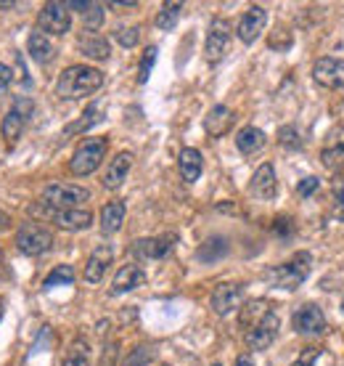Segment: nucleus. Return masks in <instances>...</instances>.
Returning a JSON list of instances; mask_svg holds the SVG:
<instances>
[{"label":"nucleus","instance_id":"nucleus-16","mask_svg":"<svg viewBox=\"0 0 344 366\" xmlns=\"http://www.w3.org/2000/svg\"><path fill=\"white\" fill-rule=\"evenodd\" d=\"M111 260H114V249H111L109 244H101V247L93 249V255L88 257L85 271H82L85 284H98L101 279H103V274L109 271Z\"/></svg>","mask_w":344,"mask_h":366},{"label":"nucleus","instance_id":"nucleus-42","mask_svg":"<svg viewBox=\"0 0 344 366\" xmlns=\"http://www.w3.org/2000/svg\"><path fill=\"white\" fill-rule=\"evenodd\" d=\"M109 9H136V3H109Z\"/></svg>","mask_w":344,"mask_h":366},{"label":"nucleus","instance_id":"nucleus-9","mask_svg":"<svg viewBox=\"0 0 344 366\" xmlns=\"http://www.w3.org/2000/svg\"><path fill=\"white\" fill-rule=\"evenodd\" d=\"M278 330H281V319L275 311H268L263 319L254 324L252 330L246 332V345L249 350H268L278 337Z\"/></svg>","mask_w":344,"mask_h":366},{"label":"nucleus","instance_id":"nucleus-26","mask_svg":"<svg viewBox=\"0 0 344 366\" xmlns=\"http://www.w3.org/2000/svg\"><path fill=\"white\" fill-rule=\"evenodd\" d=\"M24 125H27V119L21 117L16 109H11L9 114L3 117V138H6L9 149H14L19 144V138L24 133Z\"/></svg>","mask_w":344,"mask_h":366},{"label":"nucleus","instance_id":"nucleus-46","mask_svg":"<svg viewBox=\"0 0 344 366\" xmlns=\"http://www.w3.org/2000/svg\"><path fill=\"white\" fill-rule=\"evenodd\" d=\"M342 313H344V297H342Z\"/></svg>","mask_w":344,"mask_h":366},{"label":"nucleus","instance_id":"nucleus-24","mask_svg":"<svg viewBox=\"0 0 344 366\" xmlns=\"http://www.w3.org/2000/svg\"><path fill=\"white\" fill-rule=\"evenodd\" d=\"M265 144H268V136H265L260 128H254V125L241 128L238 136H236V149H238L241 154H254V152H260Z\"/></svg>","mask_w":344,"mask_h":366},{"label":"nucleus","instance_id":"nucleus-4","mask_svg":"<svg viewBox=\"0 0 344 366\" xmlns=\"http://www.w3.org/2000/svg\"><path fill=\"white\" fill-rule=\"evenodd\" d=\"M88 199H91V192L85 186H74V183H51L43 189V204L54 207V210H77Z\"/></svg>","mask_w":344,"mask_h":366},{"label":"nucleus","instance_id":"nucleus-11","mask_svg":"<svg viewBox=\"0 0 344 366\" xmlns=\"http://www.w3.org/2000/svg\"><path fill=\"white\" fill-rule=\"evenodd\" d=\"M313 80L323 88H344V59H334V56H323L313 64Z\"/></svg>","mask_w":344,"mask_h":366},{"label":"nucleus","instance_id":"nucleus-5","mask_svg":"<svg viewBox=\"0 0 344 366\" xmlns=\"http://www.w3.org/2000/svg\"><path fill=\"white\" fill-rule=\"evenodd\" d=\"M106 157V138H85L80 147L74 149L69 170L74 175H91L96 173Z\"/></svg>","mask_w":344,"mask_h":366},{"label":"nucleus","instance_id":"nucleus-18","mask_svg":"<svg viewBox=\"0 0 344 366\" xmlns=\"http://www.w3.org/2000/svg\"><path fill=\"white\" fill-rule=\"evenodd\" d=\"M130 167H133V154H130V152H119V154L109 162V167H106L103 178H101L103 189H109V192L119 189V186L125 183L127 173H130Z\"/></svg>","mask_w":344,"mask_h":366},{"label":"nucleus","instance_id":"nucleus-19","mask_svg":"<svg viewBox=\"0 0 344 366\" xmlns=\"http://www.w3.org/2000/svg\"><path fill=\"white\" fill-rule=\"evenodd\" d=\"M141 284H146V274L143 268L136 266V263H130V266H122L114 276V282H111V295H125V292H133L138 290Z\"/></svg>","mask_w":344,"mask_h":366},{"label":"nucleus","instance_id":"nucleus-21","mask_svg":"<svg viewBox=\"0 0 344 366\" xmlns=\"http://www.w3.org/2000/svg\"><path fill=\"white\" fill-rule=\"evenodd\" d=\"M178 167H181V175L186 183H196L201 178V170H204V159H201L199 149L186 147L178 157Z\"/></svg>","mask_w":344,"mask_h":366},{"label":"nucleus","instance_id":"nucleus-1","mask_svg":"<svg viewBox=\"0 0 344 366\" xmlns=\"http://www.w3.org/2000/svg\"><path fill=\"white\" fill-rule=\"evenodd\" d=\"M103 85V72L96 69V66H85V64H72L66 66L56 83V93L61 99H85V96H93Z\"/></svg>","mask_w":344,"mask_h":366},{"label":"nucleus","instance_id":"nucleus-45","mask_svg":"<svg viewBox=\"0 0 344 366\" xmlns=\"http://www.w3.org/2000/svg\"><path fill=\"white\" fill-rule=\"evenodd\" d=\"M0 319H3V305H0Z\"/></svg>","mask_w":344,"mask_h":366},{"label":"nucleus","instance_id":"nucleus-25","mask_svg":"<svg viewBox=\"0 0 344 366\" xmlns=\"http://www.w3.org/2000/svg\"><path fill=\"white\" fill-rule=\"evenodd\" d=\"M228 249H231V244H228L226 237H209L207 242H201V247L196 249V257H199L201 263H218L220 257L228 255Z\"/></svg>","mask_w":344,"mask_h":366},{"label":"nucleus","instance_id":"nucleus-39","mask_svg":"<svg viewBox=\"0 0 344 366\" xmlns=\"http://www.w3.org/2000/svg\"><path fill=\"white\" fill-rule=\"evenodd\" d=\"M11 80H14V69H11V66H6V64H0V93L9 88Z\"/></svg>","mask_w":344,"mask_h":366},{"label":"nucleus","instance_id":"nucleus-7","mask_svg":"<svg viewBox=\"0 0 344 366\" xmlns=\"http://www.w3.org/2000/svg\"><path fill=\"white\" fill-rule=\"evenodd\" d=\"M291 327L297 335H305V337H315V335H323L326 332V313L320 305L315 302H305L302 308H297V313L291 316Z\"/></svg>","mask_w":344,"mask_h":366},{"label":"nucleus","instance_id":"nucleus-40","mask_svg":"<svg viewBox=\"0 0 344 366\" xmlns=\"http://www.w3.org/2000/svg\"><path fill=\"white\" fill-rule=\"evenodd\" d=\"M93 3H88V0H72V3H66V9L69 11H80V14H85V11L91 9Z\"/></svg>","mask_w":344,"mask_h":366},{"label":"nucleus","instance_id":"nucleus-23","mask_svg":"<svg viewBox=\"0 0 344 366\" xmlns=\"http://www.w3.org/2000/svg\"><path fill=\"white\" fill-rule=\"evenodd\" d=\"M125 202H109V204H103V210H101V231L111 237V234H117L122 229V223H125Z\"/></svg>","mask_w":344,"mask_h":366},{"label":"nucleus","instance_id":"nucleus-13","mask_svg":"<svg viewBox=\"0 0 344 366\" xmlns=\"http://www.w3.org/2000/svg\"><path fill=\"white\" fill-rule=\"evenodd\" d=\"M178 242V234H162V237H148V239H138L133 244V252L136 257H143V260H162L172 252Z\"/></svg>","mask_w":344,"mask_h":366},{"label":"nucleus","instance_id":"nucleus-22","mask_svg":"<svg viewBox=\"0 0 344 366\" xmlns=\"http://www.w3.org/2000/svg\"><path fill=\"white\" fill-rule=\"evenodd\" d=\"M27 51H29V56L35 59L37 64H48V61L56 56V48H54V43H51V37L43 35L40 29H32V32H29Z\"/></svg>","mask_w":344,"mask_h":366},{"label":"nucleus","instance_id":"nucleus-10","mask_svg":"<svg viewBox=\"0 0 344 366\" xmlns=\"http://www.w3.org/2000/svg\"><path fill=\"white\" fill-rule=\"evenodd\" d=\"M244 284L238 282H223L212 290V297H209V305L218 316H228L233 313L241 302H244Z\"/></svg>","mask_w":344,"mask_h":366},{"label":"nucleus","instance_id":"nucleus-2","mask_svg":"<svg viewBox=\"0 0 344 366\" xmlns=\"http://www.w3.org/2000/svg\"><path fill=\"white\" fill-rule=\"evenodd\" d=\"M310 271H313V252L299 249V252H294L286 263L268 268L265 276H268L273 287H278V290H297L299 284L310 276Z\"/></svg>","mask_w":344,"mask_h":366},{"label":"nucleus","instance_id":"nucleus-20","mask_svg":"<svg viewBox=\"0 0 344 366\" xmlns=\"http://www.w3.org/2000/svg\"><path fill=\"white\" fill-rule=\"evenodd\" d=\"M231 128H233V112L228 109L226 104L212 107L209 114L204 117V130H207L212 138H223Z\"/></svg>","mask_w":344,"mask_h":366},{"label":"nucleus","instance_id":"nucleus-48","mask_svg":"<svg viewBox=\"0 0 344 366\" xmlns=\"http://www.w3.org/2000/svg\"><path fill=\"white\" fill-rule=\"evenodd\" d=\"M164 366H167V364H164Z\"/></svg>","mask_w":344,"mask_h":366},{"label":"nucleus","instance_id":"nucleus-38","mask_svg":"<svg viewBox=\"0 0 344 366\" xmlns=\"http://www.w3.org/2000/svg\"><path fill=\"white\" fill-rule=\"evenodd\" d=\"M273 231H275L281 239H289L291 234H294V223H291V218H275V223H273Z\"/></svg>","mask_w":344,"mask_h":366},{"label":"nucleus","instance_id":"nucleus-15","mask_svg":"<svg viewBox=\"0 0 344 366\" xmlns=\"http://www.w3.org/2000/svg\"><path fill=\"white\" fill-rule=\"evenodd\" d=\"M46 215L51 218L54 226H59L64 231H85L93 226V215L88 210H80V207L77 210H54V207H48Z\"/></svg>","mask_w":344,"mask_h":366},{"label":"nucleus","instance_id":"nucleus-36","mask_svg":"<svg viewBox=\"0 0 344 366\" xmlns=\"http://www.w3.org/2000/svg\"><path fill=\"white\" fill-rule=\"evenodd\" d=\"M117 43L122 48H133L141 40V32H138V27H122V29H117Z\"/></svg>","mask_w":344,"mask_h":366},{"label":"nucleus","instance_id":"nucleus-33","mask_svg":"<svg viewBox=\"0 0 344 366\" xmlns=\"http://www.w3.org/2000/svg\"><path fill=\"white\" fill-rule=\"evenodd\" d=\"M72 282H74V268L72 266H59L46 276L43 287L51 290V287H61V284H72Z\"/></svg>","mask_w":344,"mask_h":366},{"label":"nucleus","instance_id":"nucleus-43","mask_svg":"<svg viewBox=\"0 0 344 366\" xmlns=\"http://www.w3.org/2000/svg\"><path fill=\"white\" fill-rule=\"evenodd\" d=\"M6 229H9V215L0 210V231H6Z\"/></svg>","mask_w":344,"mask_h":366},{"label":"nucleus","instance_id":"nucleus-32","mask_svg":"<svg viewBox=\"0 0 344 366\" xmlns=\"http://www.w3.org/2000/svg\"><path fill=\"white\" fill-rule=\"evenodd\" d=\"M156 56H159L156 46H148L143 51V56H141V66H138V83H141V85L148 83V77H151V69H154V64H156Z\"/></svg>","mask_w":344,"mask_h":366},{"label":"nucleus","instance_id":"nucleus-28","mask_svg":"<svg viewBox=\"0 0 344 366\" xmlns=\"http://www.w3.org/2000/svg\"><path fill=\"white\" fill-rule=\"evenodd\" d=\"M320 162L328 173L339 175L344 170V144H336V147H326L320 152Z\"/></svg>","mask_w":344,"mask_h":366},{"label":"nucleus","instance_id":"nucleus-37","mask_svg":"<svg viewBox=\"0 0 344 366\" xmlns=\"http://www.w3.org/2000/svg\"><path fill=\"white\" fill-rule=\"evenodd\" d=\"M318 189H320V178H315V175H308V178H302V181L297 183V194L302 197V199L313 197Z\"/></svg>","mask_w":344,"mask_h":366},{"label":"nucleus","instance_id":"nucleus-14","mask_svg":"<svg viewBox=\"0 0 344 366\" xmlns=\"http://www.w3.org/2000/svg\"><path fill=\"white\" fill-rule=\"evenodd\" d=\"M249 192H252L254 199H260V202L275 199L278 178H275V167H273L270 162H263V165L254 170L252 183H249Z\"/></svg>","mask_w":344,"mask_h":366},{"label":"nucleus","instance_id":"nucleus-12","mask_svg":"<svg viewBox=\"0 0 344 366\" xmlns=\"http://www.w3.org/2000/svg\"><path fill=\"white\" fill-rule=\"evenodd\" d=\"M265 24H268V11H265L263 6H252V9L244 11L241 19H238L236 35H238V40H241L244 46H252L254 40L263 35Z\"/></svg>","mask_w":344,"mask_h":366},{"label":"nucleus","instance_id":"nucleus-47","mask_svg":"<svg viewBox=\"0 0 344 366\" xmlns=\"http://www.w3.org/2000/svg\"><path fill=\"white\" fill-rule=\"evenodd\" d=\"M212 366H223V364H212Z\"/></svg>","mask_w":344,"mask_h":366},{"label":"nucleus","instance_id":"nucleus-44","mask_svg":"<svg viewBox=\"0 0 344 366\" xmlns=\"http://www.w3.org/2000/svg\"><path fill=\"white\" fill-rule=\"evenodd\" d=\"M291 366H310V364H302V361H294Z\"/></svg>","mask_w":344,"mask_h":366},{"label":"nucleus","instance_id":"nucleus-31","mask_svg":"<svg viewBox=\"0 0 344 366\" xmlns=\"http://www.w3.org/2000/svg\"><path fill=\"white\" fill-rule=\"evenodd\" d=\"M156 358V348H151V345H138V348H133V353L122 361V366H146L151 364Z\"/></svg>","mask_w":344,"mask_h":366},{"label":"nucleus","instance_id":"nucleus-3","mask_svg":"<svg viewBox=\"0 0 344 366\" xmlns=\"http://www.w3.org/2000/svg\"><path fill=\"white\" fill-rule=\"evenodd\" d=\"M16 249L21 255H43L48 249L54 247V234L51 229H46L43 223H37V220H27V223H21L16 231Z\"/></svg>","mask_w":344,"mask_h":366},{"label":"nucleus","instance_id":"nucleus-34","mask_svg":"<svg viewBox=\"0 0 344 366\" xmlns=\"http://www.w3.org/2000/svg\"><path fill=\"white\" fill-rule=\"evenodd\" d=\"M278 144H281L283 149L299 152V149H302V136H299V130L294 128V125H283V128H278Z\"/></svg>","mask_w":344,"mask_h":366},{"label":"nucleus","instance_id":"nucleus-8","mask_svg":"<svg viewBox=\"0 0 344 366\" xmlns=\"http://www.w3.org/2000/svg\"><path fill=\"white\" fill-rule=\"evenodd\" d=\"M231 48V24L226 19H212L207 32V43H204V59L209 64H218L223 61Z\"/></svg>","mask_w":344,"mask_h":366},{"label":"nucleus","instance_id":"nucleus-6","mask_svg":"<svg viewBox=\"0 0 344 366\" xmlns=\"http://www.w3.org/2000/svg\"><path fill=\"white\" fill-rule=\"evenodd\" d=\"M72 27V11L66 3H46L43 11L37 14V29L43 35H64Z\"/></svg>","mask_w":344,"mask_h":366},{"label":"nucleus","instance_id":"nucleus-29","mask_svg":"<svg viewBox=\"0 0 344 366\" xmlns=\"http://www.w3.org/2000/svg\"><path fill=\"white\" fill-rule=\"evenodd\" d=\"M181 9H183V3H164L162 9H159V14H156V27L164 29V32H170V29L178 27Z\"/></svg>","mask_w":344,"mask_h":366},{"label":"nucleus","instance_id":"nucleus-41","mask_svg":"<svg viewBox=\"0 0 344 366\" xmlns=\"http://www.w3.org/2000/svg\"><path fill=\"white\" fill-rule=\"evenodd\" d=\"M236 366H254V361L249 358V353H244V356L236 358Z\"/></svg>","mask_w":344,"mask_h":366},{"label":"nucleus","instance_id":"nucleus-17","mask_svg":"<svg viewBox=\"0 0 344 366\" xmlns=\"http://www.w3.org/2000/svg\"><path fill=\"white\" fill-rule=\"evenodd\" d=\"M77 48H80L82 56H88V59H93V61H106L111 56V46L106 37H101L98 32H80V37H77Z\"/></svg>","mask_w":344,"mask_h":366},{"label":"nucleus","instance_id":"nucleus-27","mask_svg":"<svg viewBox=\"0 0 344 366\" xmlns=\"http://www.w3.org/2000/svg\"><path fill=\"white\" fill-rule=\"evenodd\" d=\"M64 366H91V348L85 340H74L66 356H64Z\"/></svg>","mask_w":344,"mask_h":366},{"label":"nucleus","instance_id":"nucleus-35","mask_svg":"<svg viewBox=\"0 0 344 366\" xmlns=\"http://www.w3.org/2000/svg\"><path fill=\"white\" fill-rule=\"evenodd\" d=\"M82 19H85V29H88V32H96V29L103 24V9H101L98 3H93L91 9L82 14Z\"/></svg>","mask_w":344,"mask_h":366},{"label":"nucleus","instance_id":"nucleus-30","mask_svg":"<svg viewBox=\"0 0 344 366\" xmlns=\"http://www.w3.org/2000/svg\"><path fill=\"white\" fill-rule=\"evenodd\" d=\"M101 107L98 104H93V107H88V109L82 112V117L77 119V122H72V125H66V130H64V136H72V133H85V130H91L96 122L101 119Z\"/></svg>","mask_w":344,"mask_h":366}]
</instances>
